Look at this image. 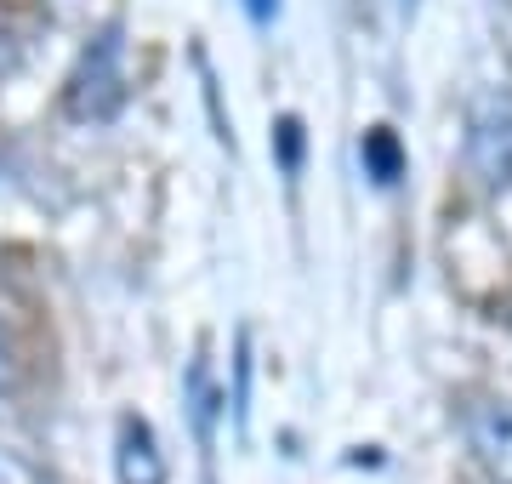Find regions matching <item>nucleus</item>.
<instances>
[{
    "mask_svg": "<svg viewBox=\"0 0 512 484\" xmlns=\"http://www.w3.org/2000/svg\"><path fill=\"white\" fill-rule=\"evenodd\" d=\"M467 160L490 188L512 183V92H484L467 109Z\"/></svg>",
    "mask_w": 512,
    "mask_h": 484,
    "instance_id": "f257e3e1",
    "label": "nucleus"
},
{
    "mask_svg": "<svg viewBox=\"0 0 512 484\" xmlns=\"http://www.w3.org/2000/svg\"><path fill=\"white\" fill-rule=\"evenodd\" d=\"M126 97V80H120V29H103V35L86 46L80 69L69 80V114L74 120H109Z\"/></svg>",
    "mask_w": 512,
    "mask_h": 484,
    "instance_id": "f03ea898",
    "label": "nucleus"
},
{
    "mask_svg": "<svg viewBox=\"0 0 512 484\" xmlns=\"http://www.w3.org/2000/svg\"><path fill=\"white\" fill-rule=\"evenodd\" d=\"M467 439H473L478 462L495 484H512V405L495 399V405H478L467 416Z\"/></svg>",
    "mask_w": 512,
    "mask_h": 484,
    "instance_id": "7ed1b4c3",
    "label": "nucleus"
},
{
    "mask_svg": "<svg viewBox=\"0 0 512 484\" xmlns=\"http://www.w3.org/2000/svg\"><path fill=\"white\" fill-rule=\"evenodd\" d=\"M114 467H120V484H165V456H160L154 428H148L143 416H120Z\"/></svg>",
    "mask_w": 512,
    "mask_h": 484,
    "instance_id": "20e7f679",
    "label": "nucleus"
},
{
    "mask_svg": "<svg viewBox=\"0 0 512 484\" xmlns=\"http://www.w3.org/2000/svg\"><path fill=\"white\" fill-rule=\"evenodd\" d=\"M183 399H188V422H194V439H200L205 462H211V422H217V388H211V359H205V354H194V365H188Z\"/></svg>",
    "mask_w": 512,
    "mask_h": 484,
    "instance_id": "39448f33",
    "label": "nucleus"
},
{
    "mask_svg": "<svg viewBox=\"0 0 512 484\" xmlns=\"http://www.w3.org/2000/svg\"><path fill=\"white\" fill-rule=\"evenodd\" d=\"M359 160H365V177H370V183H382V188L404 177V149H399V137H393L387 126H370L365 131Z\"/></svg>",
    "mask_w": 512,
    "mask_h": 484,
    "instance_id": "423d86ee",
    "label": "nucleus"
},
{
    "mask_svg": "<svg viewBox=\"0 0 512 484\" xmlns=\"http://www.w3.org/2000/svg\"><path fill=\"white\" fill-rule=\"evenodd\" d=\"M274 137H279V166H285V171H296V160H302V126H296L291 114H285Z\"/></svg>",
    "mask_w": 512,
    "mask_h": 484,
    "instance_id": "0eeeda50",
    "label": "nucleus"
},
{
    "mask_svg": "<svg viewBox=\"0 0 512 484\" xmlns=\"http://www.w3.org/2000/svg\"><path fill=\"white\" fill-rule=\"evenodd\" d=\"M0 484H40V473L23 456H12V450H0Z\"/></svg>",
    "mask_w": 512,
    "mask_h": 484,
    "instance_id": "6e6552de",
    "label": "nucleus"
},
{
    "mask_svg": "<svg viewBox=\"0 0 512 484\" xmlns=\"http://www.w3.org/2000/svg\"><path fill=\"white\" fill-rule=\"evenodd\" d=\"M12 382H18V365H12V354H6V342H0V399L12 393Z\"/></svg>",
    "mask_w": 512,
    "mask_h": 484,
    "instance_id": "1a4fd4ad",
    "label": "nucleus"
},
{
    "mask_svg": "<svg viewBox=\"0 0 512 484\" xmlns=\"http://www.w3.org/2000/svg\"><path fill=\"white\" fill-rule=\"evenodd\" d=\"M245 12H251L256 23H268V18L279 12V0H245Z\"/></svg>",
    "mask_w": 512,
    "mask_h": 484,
    "instance_id": "9d476101",
    "label": "nucleus"
}]
</instances>
